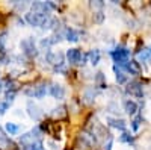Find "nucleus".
<instances>
[{"label": "nucleus", "instance_id": "28", "mask_svg": "<svg viewBox=\"0 0 151 150\" xmlns=\"http://www.w3.org/2000/svg\"><path fill=\"white\" fill-rule=\"evenodd\" d=\"M141 120H142V117H141V115H136V117H134V120L132 121V129H133V130H137V129H139Z\"/></svg>", "mask_w": 151, "mask_h": 150}, {"label": "nucleus", "instance_id": "30", "mask_svg": "<svg viewBox=\"0 0 151 150\" xmlns=\"http://www.w3.org/2000/svg\"><path fill=\"white\" fill-rule=\"evenodd\" d=\"M15 99V93H11V91H6V96H5V100L8 103H12Z\"/></svg>", "mask_w": 151, "mask_h": 150}, {"label": "nucleus", "instance_id": "1", "mask_svg": "<svg viewBox=\"0 0 151 150\" xmlns=\"http://www.w3.org/2000/svg\"><path fill=\"white\" fill-rule=\"evenodd\" d=\"M113 61L116 62L115 65H118L121 70L125 68V65H127V62H129V58H130V50L129 49H125L124 46H118L115 50H112L110 52Z\"/></svg>", "mask_w": 151, "mask_h": 150}, {"label": "nucleus", "instance_id": "23", "mask_svg": "<svg viewBox=\"0 0 151 150\" xmlns=\"http://www.w3.org/2000/svg\"><path fill=\"white\" fill-rule=\"evenodd\" d=\"M92 18H94V23L95 24H101L104 21V18H106V14H104L103 11H98V12H94Z\"/></svg>", "mask_w": 151, "mask_h": 150}, {"label": "nucleus", "instance_id": "20", "mask_svg": "<svg viewBox=\"0 0 151 150\" xmlns=\"http://www.w3.org/2000/svg\"><path fill=\"white\" fill-rule=\"evenodd\" d=\"M5 129H6V133H9V135H17L20 132V126L15 123H6Z\"/></svg>", "mask_w": 151, "mask_h": 150}, {"label": "nucleus", "instance_id": "17", "mask_svg": "<svg viewBox=\"0 0 151 150\" xmlns=\"http://www.w3.org/2000/svg\"><path fill=\"white\" fill-rule=\"evenodd\" d=\"M113 71H115V78H116V82H118L119 85H122V83L127 82V76H125V73H124L118 65H113Z\"/></svg>", "mask_w": 151, "mask_h": 150}, {"label": "nucleus", "instance_id": "4", "mask_svg": "<svg viewBox=\"0 0 151 150\" xmlns=\"http://www.w3.org/2000/svg\"><path fill=\"white\" fill-rule=\"evenodd\" d=\"M24 18H26V21L30 24V26H33V28H42L44 26V23L50 18L48 15H42V14H36V12H27V14H26V17H24Z\"/></svg>", "mask_w": 151, "mask_h": 150}, {"label": "nucleus", "instance_id": "3", "mask_svg": "<svg viewBox=\"0 0 151 150\" xmlns=\"http://www.w3.org/2000/svg\"><path fill=\"white\" fill-rule=\"evenodd\" d=\"M20 49H21V52L29 58H33V56L38 55V47H36V43L32 36L23 38L21 43H20Z\"/></svg>", "mask_w": 151, "mask_h": 150}, {"label": "nucleus", "instance_id": "32", "mask_svg": "<svg viewBox=\"0 0 151 150\" xmlns=\"http://www.w3.org/2000/svg\"><path fill=\"white\" fill-rule=\"evenodd\" d=\"M27 8V3H18V2H15V9H18V11H24V9H26Z\"/></svg>", "mask_w": 151, "mask_h": 150}, {"label": "nucleus", "instance_id": "19", "mask_svg": "<svg viewBox=\"0 0 151 150\" xmlns=\"http://www.w3.org/2000/svg\"><path fill=\"white\" fill-rule=\"evenodd\" d=\"M94 80H95V85L98 86V88H106V78H104V74L101 71H98L95 74Z\"/></svg>", "mask_w": 151, "mask_h": 150}, {"label": "nucleus", "instance_id": "25", "mask_svg": "<svg viewBox=\"0 0 151 150\" xmlns=\"http://www.w3.org/2000/svg\"><path fill=\"white\" fill-rule=\"evenodd\" d=\"M6 91H11V93H15L17 90H18V83L15 82V80H8V83H6Z\"/></svg>", "mask_w": 151, "mask_h": 150}, {"label": "nucleus", "instance_id": "13", "mask_svg": "<svg viewBox=\"0 0 151 150\" xmlns=\"http://www.w3.org/2000/svg\"><path fill=\"white\" fill-rule=\"evenodd\" d=\"M80 56H82V52L79 49H70L67 52V59L70 64H77L79 65V61H80Z\"/></svg>", "mask_w": 151, "mask_h": 150}, {"label": "nucleus", "instance_id": "22", "mask_svg": "<svg viewBox=\"0 0 151 150\" xmlns=\"http://www.w3.org/2000/svg\"><path fill=\"white\" fill-rule=\"evenodd\" d=\"M8 41V32H0V53H5V47Z\"/></svg>", "mask_w": 151, "mask_h": 150}, {"label": "nucleus", "instance_id": "18", "mask_svg": "<svg viewBox=\"0 0 151 150\" xmlns=\"http://www.w3.org/2000/svg\"><path fill=\"white\" fill-rule=\"evenodd\" d=\"M100 58H101V55H100V50L98 49H92L89 53H88V59H89V62L92 65H97L100 62Z\"/></svg>", "mask_w": 151, "mask_h": 150}, {"label": "nucleus", "instance_id": "16", "mask_svg": "<svg viewBox=\"0 0 151 150\" xmlns=\"http://www.w3.org/2000/svg\"><path fill=\"white\" fill-rule=\"evenodd\" d=\"M79 38H80V33L76 29H73V28H67L65 29V40H68L71 43H77Z\"/></svg>", "mask_w": 151, "mask_h": 150}, {"label": "nucleus", "instance_id": "33", "mask_svg": "<svg viewBox=\"0 0 151 150\" xmlns=\"http://www.w3.org/2000/svg\"><path fill=\"white\" fill-rule=\"evenodd\" d=\"M86 61H88V53H82L80 61H79V65H85V64H86Z\"/></svg>", "mask_w": 151, "mask_h": 150}, {"label": "nucleus", "instance_id": "34", "mask_svg": "<svg viewBox=\"0 0 151 150\" xmlns=\"http://www.w3.org/2000/svg\"><path fill=\"white\" fill-rule=\"evenodd\" d=\"M112 149V138H107V144H104V150H110Z\"/></svg>", "mask_w": 151, "mask_h": 150}, {"label": "nucleus", "instance_id": "29", "mask_svg": "<svg viewBox=\"0 0 151 150\" xmlns=\"http://www.w3.org/2000/svg\"><path fill=\"white\" fill-rule=\"evenodd\" d=\"M11 103H8L6 100H0V114H5V112L9 109Z\"/></svg>", "mask_w": 151, "mask_h": 150}, {"label": "nucleus", "instance_id": "10", "mask_svg": "<svg viewBox=\"0 0 151 150\" xmlns=\"http://www.w3.org/2000/svg\"><path fill=\"white\" fill-rule=\"evenodd\" d=\"M27 114H29V117H30V118H33L35 121L41 120V117H42L41 109L38 108V106L32 102V100H29V102H27Z\"/></svg>", "mask_w": 151, "mask_h": 150}, {"label": "nucleus", "instance_id": "8", "mask_svg": "<svg viewBox=\"0 0 151 150\" xmlns=\"http://www.w3.org/2000/svg\"><path fill=\"white\" fill-rule=\"evenodd\" d=\"M48 93L56 100H62L65 97V88L60 83H52V86H48Z\"/></svg>", "mask_w": 151, "mask_h": 150}, {"label": "nucleus", "instance_id": "7", "mask_svg": "<svg viewBox=\"0 0 151 150\" xmlns=\"http://www.w3.org/2000/svg\"><path fill=\"white\" fill-rule=\"evenodd\" d=\"M32 12H36V14H42V15H48L50 17V12H52V8L48 6L47 2H33L30 5Z\"/></svg>", "mask_w": 151, "mask_h": 150}, {"label": "nucleus", "instance_id": "11", "mask_svg": "<svg viewBox=\"0 0 151 150\" xmlns=\"http://www.w3.org/2000/svg\"><path fill=\"white\" fill-rule=\"evenodd\" d=\"M107 124L113 129H118V130H125L127 129V123L121 118H113V117H107Z\"/></svg>", "mask_w": 151, "mask_h": 150}, {"label": "nucleus", "instance_id": "2", "mask_svg": "<svg viewBox=\"0 0 151 150\" xmlns=\"http://www.w3.org/2000/svg\"><path fill=\"white\" fill-rule=\"evenodd\" d=\"M41 136H42V130H41L40 128H33L32 130L23 133V135L20 136V144H23L24 147L32 146L33 143L41 141Z\"/></svg>", "mask_w": 151, "mask_h": 150}, {"label": "nucleus", "instance_id": "31", "mask_svg": "<svg viewBox=\"0 0 151 150\" xmlns=\"http://www.w3.org/2000/svg\"><path fill=\"white\" fill-rule=\"evenodd\" d=\"M9 62V56L6 53H0V64H8Z\"/></svg>", "mask_w": 151, "mask_h": 150}, {"label": "nucleus", "instance_id": "9", "mask_svg": "<svg viewBox=\"0 0 151 150\" xmlns=\"http://www.w3.org/2000/svg\"><path fill=\"white\" fill-rule=\"evenodd\" d=\"M124 70L129 71L130 74H133V76H139V74L142 73V67L136 59H129V62H127V65H125Z\"/></svg>", "mask_w": 151, "mask_h": 150}, {"label": "nucleus", "instance_id": "27", "mask_svg": "<svg viewBox=\"0 0 151 150\" xmlns=\"http://www.w3.org/2000/svg\"><path fill=\"white\" fill-rule=\"evenodd\" d=\"M119 141H121V143H129V144H133V136L124 132V133L119 136Z\"/></svg>", "mask_w": 151, "mask_h": 150}, {"label": "nucleus", "instance_id": "5", "mask_svg": "<svg viewBox=\"0 0 151 150\" xmlns=\"http://www.w3.org/2000/svg\"><path fill=\"white\" fill-rule=\"evenodd\" d=\"M45 59H47V62L50 65H53L55 68H58V67H62L64 65V62H65V55L62 53V52H47V55H45Z\"/></svg>", "mask_w": 151, "mask_h": 150}, {"label": "nucleus", "instance_id": "35", "mask_svg": "<svg viewBox=\"0 0 151 150\" xmlns=\"http://www.w3.org/2000/svg\"><path fill=\"white\" fill-rule=\"evenodd\" d=\"M3 86H5V83H3L2 80H0V93H2V91H3Z\"/></svg>", "mask_w": 151, "mask_h": 150}, {"label": "nucleus", "instance_id": "21", "mask_svg": "<svg viewBox=\"0 0 151 150\" xmlns=\"http://www.w3.org/2000/svg\"><path fill=\"white\" fill-rule=\"evenodd\" d=\"M89 8L94 9V12L103 11V8H104V2H101V0H92V2H89Z\"/></svg>", "mask_w": 151, "mask_h": 150}, {"label": "nucleus", "instance_id": "6", "mask_svg": "<svg viewBox=\"0 0 151 150\" xmlns=\"http://www.w3.org/2000/svg\"><path fill=\"white\" fill-rule=\"evenodd\" d=\"M125 93L130 94V96H134V97H137V99H142V97H144L142 83L137 82V80H133V82L127 83V86H125Z\"/></svg>", "mask_w": 151, "mask_h": 150}, {"label": "nucleus", "instance_id": "12", "mask_svg": "<svg viewBox=\"0 0 151 150\" xmlns=\"http://www.w3.org/2000/svg\"><path fill=\"white\" fill-rule=\"evenodd\" d=\"M122 106H124V111L127 112L129 115H136V112H137V109H139V106H137V103L134 102V100H130V99H127V100H124V103H122Z\"/></svg>", "mask_w": 151, "mask_h": 150}, {"label": "nucleus", "instance_id": "15", "mask_svg": "<svg viewBox=\"0 0 151 150\" xmlns=\"http://www.w3.org/2000/svg\"><path fill=\"white\" fill-rule=\"evenodd\" d=\"M47 93H48V86H47L45 83H40V85L33 86V93H32V97L41 99V97H44Z\"/></svg>", "mask_w": 151, "mask_h": 150}, {"label": "nucleus", "instance_id": "14", "mask_svg": "<svg viewBox=\"0 0 151 150\" xmlns=\"http://www.w3.org/2000/svg\"><path fill=\"white\" fill-rule=\"evenodd\" d=\"M79 140L82 141L83 146H86V147H92V146L95 144V135L88 133V132H82L80 136H79Z\"/></svg>", "mask_w": 151, "mask_h": 150}, {"label": "nucleus", "instance_id": "24", "mask_svg": "<svg viewBox=\"0 0 151 150\" xmlns=\"http://www.w3.org/2000/svg\"><path fill=\"white\" fill-rule=\"evenodd\" d=\"M55 112H53V115L55 117H58V118H60V117H65L67 115V106H59V108H56V109H53Z\"/></svg>", "mask_w": 151, "mask_h": 150}, {"label": "nucleus", "instance_id": "26", "mask_svg": "<svg viewBox=\"0 0 151 150\" xmlns=\"http://www.w3.org/2000/svg\"><path fill=\"white\" fill-rule=\"evenodd\" d=\"M0 144H11V140L9 136L6 135V132L0 128Z\"/></svg>", "mask_w": 151, "mask_h": 150}]
</instances>
